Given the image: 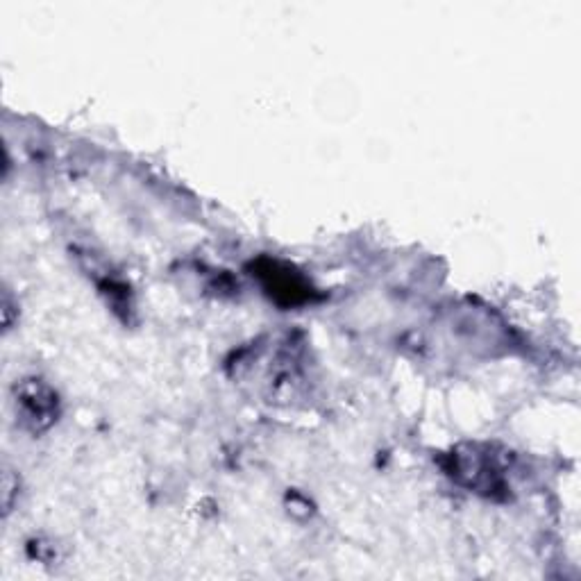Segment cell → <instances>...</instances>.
<instances>
[{
    "label": "cell",
    "instance_id": "obj_2",
    "mask_svg": "<svg viewBox=\"0 0 581 581\" xmlns=\"http://www.w3.org/2000/svg\"><path fill=\"white\" fill-rule=\"evenodd\" d=\"M259 275L264 277L266 289L271 291V296H275L277 300H284V302H289V305H296V302H302V300L309 298L307 284L302 282L300 277L293 275L289 268H286V271H280V266L277 264H268V268L259 271Z\"/></svg>",
    "mask_w": 581,
    "mask_h": 581
},
{
    "label": "cell",
    "instance_id": "obj_1",
    "mask_svg": "<svg viewBox=\"0 0 581 581\" xmlns=\"http://www.w3.org/2000/svg\"><path fill=\"white\" fill-rule=\"evenodd\" d=\"M57 398L53 393H50L46 386L41 384H28L23 386L21 391V398H19V407L23 411V420H28L32 423V427L37 429H44L50 423H53L55 418V402Z\"/></svg>",
    "mask_w": 581,
    "mask_h": 581
}]
</instances>
